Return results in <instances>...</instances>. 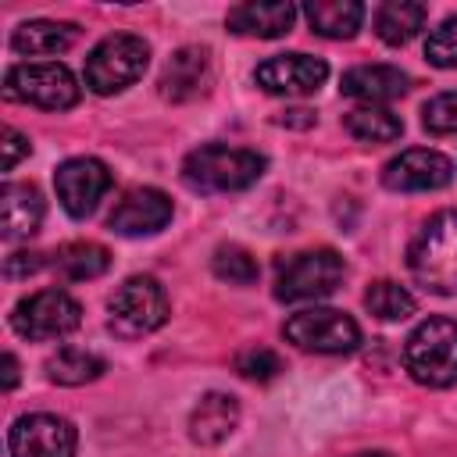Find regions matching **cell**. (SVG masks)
Masks as SVG:
<instances>
[{
    "label": "cell",
    "mask_w": 457,
    "mask_h": 457,
    "mask_svg": "<svg viewBox=\"0 0 457 457\" xmlns=\"http://www.w3.org/2000/svg\"><path fill=\"white\" fill-rule=\"evenodd\" d=\"M407 268L428 293H457V211H439L418 228L407 246Z\"/></svg>",
    "instance_id": "6da1fadb"
},
{
    "label": "cell",
    "mask_w": 457,
    "mask_h": 457,
    "mask_svg": "<svg viewBox=\"0 0 457 457\" xmlns=\"http://www.w3.org/2000/svg\"><path fill=\"white\" fill-rule=\"evenodd\" d=\"M453 179V164L450 157H443L439 150H403L400 157H393L382 168V186L393 193H428V189H443Z\"/></svg>",
    "instance_id": "7c38bea8"
},
{
    "label": "cell",
    "mask_w": 457,
    "mask_h": 457,
    "mask_svg": "<svg viewBox=\"0 0 457 457\" xmlns=\"http://www.w3.org/2000/svg\"><path fill=\"white\" fill-rule=\"evenodd\" d=\"M75 425L57 414H25L7 432L11 457H75Z\"/></svg>",
    "instance_id": "30bf717a"
},
{
    "label": "cell",
    "mask_w": 457,
    "mask_h": 457,
    "mask_svg": "<svg viewBox=\"0 0 457 457\" xmlns=\"http://www.w3.org/2000/svg\"><path fill=\"white\" fill-rule=\"evenodd\" d=\"M43 268V253H25V250H18V253H11L7 261H4V275L7 278H25V275H32V271H39Z\"/></svg>",
    "instance_id": "4dcf8cb0"
},
{
    "label": "cell",
    "mask_w": 457,
    "mask_h": 457,
    "mask_svg": "<svg viewBox=\"0 0 457 457\" xmlns=\"http://www.w3.org/2000/svg\"><path fill=\"white\" fill-rule=\"evenodd\" d=\"M403 364L414 382L446 389L457 382V321L453 318H428L421 321L403 346Z\"/></svg>",
    "instance_id": "3957f363"
},
{
    "label": "cell",
    "mask_w": 457,
    "mask_h": 457,
    "mask_svg": "<svg viewBox=\"0 0 457 457\" xmlns=\"http://www.w3.org/2000/svg\"><path fill=\"white\" fill-rule=\"evenodd\" d=\"M79 321H82V307L64 289H39L18 300L11 311V325L25 339H57L75 332Z\"/></svg>",
    "instance_id": "9c48e42d"
},
{
    "label": "cell",
    "mask_w": 457,
    "mask_h": 457,
    "mask_svg": "<svg viewBox=\"0 0 457 457\" xmlns=\"http://www.w3.org/2000/svg\"><path fill=\"white\" fill-rule=\"evenodd\" d=\"M211 268H214V275H218L221 282H228V286H250V282H257V275H261L257 257H253L250 250L236 246V243L218 246L214 257H211Z\"/></svg>",
    "instance_id": "4316f807"
},
{
    "label": "cell",
    "mask_w": 457,
    "mask_h": 457,
    "mask_svg": "<svg viewBox=\"0 0 457 457\" xmlns=\"http://www.w3.org/2000/svg\"><path fill=\"white\" fill-rule=\"evenodd\" d=\"M236 371L243 378H250V382H271L282 371V361L268 346H250V350L236 353Z\"/></svg>",
    "instance_id": "83f0119b"
},
{
    "label": "cell",
    "mask_w": 457,
    "mask_h": 457,
    "mask_svg": "<svg viewBox=\"0 0 457 457\" xmlns=\"http://www.w3.org/2000/svg\"><path fill=\"white\" fill-rule=\"evenodd\" d=\"M239 425V400L228 393H204L189 414V439L200 446H218Z\"/></svg>",
    "instance_id": "ac0fdd59"
},
{
    "label": "cell",
    "mask_w": 457,
    "mask_h": 457,
    "mask_svg": "<svg viewBox=\"0 0 457 457\" xmlns=\"http://www.w3.org/2000/svg\"><path fill=\"white\" fill-rule=\"evenodd\" d=\"M286 339L311 353H350L361 343V328L336 307H307L286 321Z\"/></svg>",
    "instance_id": "ba28073f"
},
{
    "label": "cell",
    "mask_w": 457,
    "mask_h": 457,
    "mask_svg": "<svg viewBox=\"0 0 457 457\" xmlns=\"http://www.w3.org/2000/svg\"><path fill=\"white\" fill-rule=\"evenodd\" d=\"M14 382H18V361L14 353H4V389H14Z\"/></svg>",
    "instance_id": "d6a6232c"
},
{
    "label": "cell",
    "mask_w": 457,
    "mask_h": 457,
    "mask_svg": "<svg viewBox=\"0 0 457 457\" xmlns=\"http://www.w3.org/2000/svg\"><path fill=\"white\" fill-rule=\"evenodd\" d=\"M4 96L21 100V104H36L43 111H64V107L79 104V82L57 61H32V64H14L7 71Z\"/></svg>",
    "instance_id": "52a82bcc"
},
{
    "label": "cell",
    "mask_w": 457,
    "mask_h": 457,
    "mask_svg": "<svg viewBox=\"0 0 457 457\" xmlns=\"http://www.w3.org/2000/svg\"><path fill=\"white\" fill-rule=\"evenodd\" d=\"M150 61V46L139 36L129 32H114L107 39H100L89 57H86V86L100 96L121 93L125 86H132Z\"/></svg>",
    "instance_id": "5b68a950"
},
{
    "label": "cell",
    "mask_w": 457,
    "mask_h": 457,
    "mask_svg": "<svg viewBox=\"0 0 457 457\" xmlns=\"http://www.w3.org/2000/svg\"><path fill=\"white\" fill-rule=\"evenodd\" d=\"M353 457H393V453H386V450H364V453H353Z\"/></svg>",
    "instance_id": "836d02e7"
},
{
    "label": "cell",
    "mask_w": 457,
    "mask_h": 457,
    "mask_svg": "<svg viewBox=\"0 0 457 457\" xmlns=\"http://www.w3.org/2000/svg\"><path fill=\"white\" fill-rule=\"evenodd\" d=\"M211 86V54L204 46H182L161 71L164 100H193Z\"/></svg>",
    "instance_id": "9a60e30c"
},
{
    "label": "cell",
    "mask_w": 457,
    "mask_h": 457,
    "mask_svg": "<svg viewBox=\"0 0 457 457\" xmlns=\"http://www.w3.org/2000/svg\"><path fill=\"white\" fill-rule=\"evenodd\" d=\"M346 264L336 250H300L293 257H282L275 268V296L282 303H300V300H318L336 293L343 282Z\"/></svg>",
    "instance_id": "277c9868"
},
{
    "label": "cell",
    "mask_w": 457,
    "mask_h": 457,
    "mask_svg": "<svg viewBox=\"0 0 457 457\" xmlns=\"http://www.w3.org/2000/svg\"><path fill=\"white\" fill-rule=\"evenodd\" d=\"M107 311H111L107 325H111L114 336L139 339V336H150L154 328L164 325L168 296H164V289H161V282L154 275H132L114 289Z\"/></svg>",
    "instance_id": "8992f818"
},
{
    "label": "cell",
    "mask_w": 457,
    "mask_h": 457,
    "mask_svg": "<svg viewBox=\"0 0 457 457\" xmlns=\"http://www.w3.org/2000/svg\"><path fill=\"white\" fill-rule=\"evenodd\" d=\"M303 14L311 32L325 39H350L364 21V7L357 0H314L303 7Z\"/></svg>",
    "instance_id": "44dd1931"
},
{
    "label": "cell",
    "mask_w": 457,
    "mask_h": 457,
    "mask_svg": "<svg viewBox=\"0 0 457 457\" xmlns=\"http://www.w3.org/2000/svg\"><path fill=\"white\" fill-rule=\"evenodd\" d=\"M54 268L71 282H86L111 268V253L100 243H64L54 253Z\"/></svg>",
    "instance_id": "cb8c5ba5"
},
{
    "label": "cell",
    "mask_w": 457,
    "mask_h": 457,
    "mask_svg": "<svg viewBox=\"0 0 457 457\" xmlns=\"http://www.w3.org/2000/svg\"><path fill=\"white\" fill-rule=\"evenodd\" d=\"M54 189H57L61 207L71 218H86L93 214L100 196L111 189V171L96 157H71L54 171Z\"/></svg>",
    "instance_id": "8fae6325"
},
{
    "label": "cell",
    "mask_w": 457,
    "mask_h": 457,
    "mask_svg": "<svg viewBox=\"0 0 457 457\" xmlns=\"http://www.w3.org/2000/svg\"><path fill=\"white\" fill-rule=\"evenodd\" d=\"M168 221H171V200H168V193H161L154 186L129 189L107 214V228L118 236H154Z\"/></svg>",
    "instance_id": "5bb4252c"
},
{
    "label": "cell",
    "mask_w": 457,
    "mask_h": 457,
    "mask_svg": "<svg viewBox=\"0 0 457 457\" xmlns=\"http://www.w3.org/2000/svg\"><path fill=\"white\" fill-rule=\"evenodd\" d=\"M43 196L32 182H7L0 193V236L7 243L29 239L43 225Z\"/></svg>",
    "instance_id": "2e32d148"
},
{
    "label": "cell",
    "mask_w": 457,
    "mask_h": 457,
    "mask_svg": "<svg viewBox=\"0 0 457 457\" xmlns=\"http://www.w3.org/2000/svg\"><path fill=\"white\" fill-rule=\"evenodd\" d=\"M79 39V29L71 21H50V18H36V21H21L11 32V46L18 54L39 57V54H61Z\"/></svg>",
    "instance_id": "ffe728a7"
},
{
    "label": "cell",
    "mask_w": 457,
    "mask_h": 457,
    "mask_svg": "<svg viewBox=\"0 0 457 457\" xmlns=\"http://www.w3.org/2000/svg\"><path fill=\"white\" fill-rule=\"evenodd\" d=\"M46 375L50 382L57 386H82V382H93L104 375V361L89 350H79V346H61L50 361H46Z\"/></svg>",
    "instance_id": "d4e9b609"
},
{
    "label": "cell",
    "mask_w": 457,
    "mask_h": 457,
    "mask_svg": "<svg viewBox=\"0 0 457 457\" xmlns=\"http://www.w3.org/2000/svg\"><path fill=\"white\" fill-rule=\"evenodd\" d=\"M407 71L393 68V64H357L350 71H343L339 79V89L343 96H353V100H364V104H386V100H396L407 93Z\"/></svg>",
    "instance_id": "e0dca14e"
},
{
    "label": "cell",
    "mask_w": 457,
    "mask_h": 457,
    "mask_svg": "<svg viewBox=\"0 0 457 457\" xmlns=\"http://www.w3.org/2000/svg\"><path fill=\"white\" fill-rule=\"evenodd\" d=\"M364 307H368L378 321H403V318L414 314V296H411L403 286L382 278V282H371V286L364 289Z\"/></svg>",
    "instance_id": "484cf974"
},
{
    "label": "cell",
    "mask_w": 457,
    "mask_h": 457,
    "mask_svg": "<svg viewBox=\"0 0 457 457\" xmlns=\"http://www.w3.org/2000/svg\"><path fill=\"white\" fill-rule=\"evenodd\" d=\"M425 4H411V0H389L375 11V32L382 43L389 46H400V43H411L421 25H425Z\"/></svg>",
    "instance_id": "7402d4cb"
},
{
    "label": "cell",
    "mask_w": 457,
    "mask_h": 457,
    "mask_svg": "<svg viewBox=\"0 0 457 457\" xmlns=\"http://www.w3.org/2000/svg\"><path fill=\"white\" fill-rule=\"evenodd\" d=\"M296 18V7L293 4H282V0H268V4H239L228 11L225 25L228 32L236 36H257V39H275V36H286L289 25Z\"/></svg>",
    "instance_id": "d6986e66"
},
{
    "label": "cell",
    "mask_w": 457,
    "mask_h": 457,
    "mask_svg": "<svg viewBox=\"0 0 457 457\" xmlns=\"http://www.w3.org/2000/svg\"><path fill=\"white\" fill-rule=\"evenodd\" d=\"M264 157L246 146H225L207 143L186 154L182 161V182L196 193H239L250 189L264 175Z\"/></svg>",
    "instance_id": "7a4b0ae2"
},
{
    "label": "cell",
    "mask_w": 457,
    "mask_h": 457,
    "mask_svg": "<svg viewBox=\"0 0 457 457\" xmlns=\"http://www.w3.org/2000/svg\"><path fill=\"white\" fill-rule=\"evenodd\" d=\"M421 121L432 136H453L457 132V93H439L421 107Z\"/></svg>",
    "instance_id": "f1b7e54d"
},
{
    "label": "cell",
    "mask_w": 457,
    "mask_h": 457,
    "mask_svg": "<svg viewBox=\"0 0 457 457\" xmlns=\"http://www.w3.org/2000/svg\"><path fill=\"white\" fill-rule=\"evenodd\" d=\"M257 86L275 96H307L328 79V64L311 54H278L257 64Z\"/></svg>",
    "instance_id": "4fadbf2b"
},
{
    "label": "cell",
    "mask_w": 457,
    "mask_h": 457,
    "mask_svg": "<svg viewBox=\"0 0 457 457\" xmlns=\"http://www.w3.org/2000/svg\"><path fill=\"white\" fill-rule=\"evenodd\" d=\"M425 57L436 68H457V14L446 18L439 29H432L425 43Z\"/></svg>",
    "instance_id": "f546056e"
},
{
    "label": "cell",
    "mask_w": 457,
    "mask_h": 457,
    "mask_svg": "<svg viewBox=\"0 0 457 457\" xmlns=\"http://www.w3.org/2000/svg\"><path fill=\"white\" fill-rule=\"evenodd\" d=\"M343 129H346L353 139H361V143H393V139H400L403 121H400L393 111H386V107L364 104V107L346 111Z\"/></svg>",
    "instance_id": "603a6c76"
},
{
    "label": "cell",
    "mask_w": 457,
    "mask_h": 457,
    "mask_svg": "<svg viewBox=\"0 0 457 457\" xmlns=\"http://www.w3.org/2000/svg\"><path fill=\"white\" fill-rule=\"evenodd\" d=\"M29 150H32V146H29V139H25L18 129H11V125H7V129H4V171H11V168H14Z\"/></svg>",
    "instance_id": "1f68e13d"
}]
</instances>
